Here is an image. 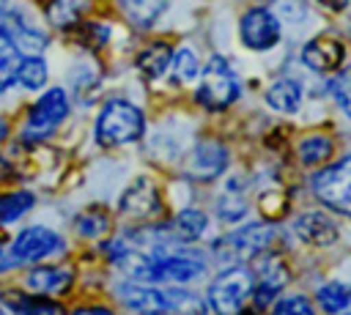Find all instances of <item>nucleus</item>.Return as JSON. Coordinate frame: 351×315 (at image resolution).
<instances>
[{
	"label": "nucleus",
	"mask_w": 351,
	"mask_h": 315,
	"mask_svg": "<svg viewBox=\"0 0 351 315\" xmlns=\"http://www.w3.org/2000/svg\"><path fill=\"white\" fill-rule=\"evenodd\" d=\"M115 293L129 310L140 315H206L208 310L197 293L176 285H148L126 279L115 288Z\"/></svg>",
	"instance_id": "nucleus-1"
},
{
	"label": "nucleus",
	"mask_w": 351,
	"mask_h": 315,
	"mask_svg": "<svg viewBox=\"0 0 351 315\" xmlns=\"http://www.w3.org/2000/svg\"><path fill=\"white\" fill-rule=\"evenodd\" d=\"M145 131V118L140 107L123 99H112L104 104V110L96 118V140L104 148H118L140 140Z\"/></svg>",
	"instance_id": "nucleus-2"
},
{
	"label": "nucleus",
	"mask_w": 351,
	"mask_h": 315,
	"mask_svg": "<svg viewBox=\"0 0 351 315\" xmlns=\"http://www.w3.org/2000/svg\"><path fill=\"white\" fill-rule=\"evenodd\" d=\"M239 96H241V82H239L233 66L222 55L208 58V63L200 71L197 90H195L197 104H203L211 112H219V110L230 107Z\"/></svg>",
	"instance_id": "nucleus-3"
},
{
	"label": "nucleus",
	"mask_w": 351,
	"mask_h": 315,
	"mask_svg": "<svg viewBox=\"0 0 351 315\" xmlns=\"http://www.w3.org/2000/svg\"><path fill=\"white\" fill-rule=\"evenodd\" d=\"M255 288V274L247 266H228L208 288V304L217 315H239Z\"/></svg>",
	"instance_id": "nucleus-4"
},
{
	"label": "nucleus",
	"mask_w": 351,
	"mask_h": 315,
	"mask_svg": "<svg viewBox=\"0 0 351 315\" xmlns=\"http://www.w3.org/2000/svg\"><path fill=\"white\" fill-rule=\"evenodd\" d=\"M313 194L326 208L351 216V153L313 175Z\"/></svg>",
	"instance_id": "nucleus-5"
},
{
	"label": "nucleus",
	"mask_w": 351,
	"mask_h": 315,
	"mask_svg": "<svg viewBox=\"0 0 351 315\" xmlns=\"http://www.w3.org/2000/svg\"><path fill=\"white\" fill-rule=\"evenodd\" d=\"M66 247V241L49 230V227H41V225H33V227H25L8 247V260L0 263V268H14V266H22V263H33V260H41V257H49L55 252H60Z\"/></svg>",
	"instance_id": "nucleus-6"
},
{
	"label": "nucleus",
	"mask_w": 351,
	"mask_h": 315,
	"mask_svg": "<svg viewBox=\"0 0 351 315\" xmlns=\"http://www.w3.org/2000/svg\"><path fill=\"white\" fill-rule=\"evenodd\" d=\"M274 238V227L266 225V222H252V225H244L241 230H233L228 233L225 238L214 241V255L225 263L230 260H247V257H255L261 255Z\"/></svg>",
	"instance_id": "nucleus-7"
},
{
	"label": "nucleus",
	"mask_w": 351,
	"mask_h": 315,
	"mask_svg": "<svg viewBox=\"0 0 351 315\" xmlns=\"http://www.w3.org/2000/svg\"><path fill=\"white\" fill-rule=\"evenodd\" d=\"M0 36L27 55H38L47 47V33L11 0H0Z\"/></svg>",
	"instance_id": "nucleus-8"
},
{
	"label": "nucleus",
	"mask_w": 351,
	"mask_h": 315,
	"mask_svg": "<svg viewBox=\"0 0 351 315\" xmlns=\"http://www.w3.org/2000/svg\"><path fill=\"white\" fill-rule=\"evenodd\" d=\"M280 19L266 8V5H255L250 11H244L241 22H239V36H241V44L247 49H255V52H266L271 47H277L280 41Z\"/></svg>",
	"instance_id": "nucleus-9"
},
{
	"label": "nucleus",
	"mask_w": 351,
	"mask_h": 315,
	"mask_svg": "<svg viewBox=\"0 0 351 315\" xmlns=\"http://www.w3.org/2000/svg\"><path fill=\"white\" fill-rule=\"evenodd\" d=\"M69 115V96L63 88H49L30 110L27 115V126L25 134L27 137H47L55 126L63 123V118Z\"/></svg>",
	"instance_id": "nucleus-10"
},
{
	"label": "nucleus",
	"mask_w": 351,
	"mask_h": 315,
	"mask_svg": "<svg viewBox=\"0 0 351 315\" xmlns=\"http://www.w3.org/2000/svg\"><path fill=\"white\" fill-rule=\"evenodd\" d=\"M225 167H228V148L217 140H203L192 148L184 170L195 181H214L217 175L225 173Z\"/></svg>",
	"instance_id": "nucleus-11"
},
{
	"label": "nucleus",
	"mask_w": 351,
	"mask_h": 315,
	"mask_svg": "<svg viewBox=\"0 0 351 315\" xmlns=\"http://www.w3.org/2000/svg\"><path fill=\"white\" fill-rule=\"evenodd\" d=\"M159 189H156V184L151 181V178H145V175H140V178H134L129 186H126V192L121 194V203H118V211L123 214V216H132V219H148V216H154V214H159Z\"/></svg>",
	"instance_id": "nucleus-12"
},
{
	"label": "nucleus",
	"mask_w": 351,
	"mask_h": 315,
	"mask_svg": "<svg viewBox=\"0 0 351 315\" xmlns=\"http://www.w3.org/2000/svg\"><path fill=\"white\" fill-rule=\"evenodd\" d=\"M343 55H346L343 44H340L337 38H329V36L307 41L304 49H302V60H304V66L313 68V71H318V74H329V71L340 68Z\"/></svg>",
	"instance_id": "nucleus-13"
},
{
	"label": "nucleus",
	"mask_w": 351,
	"mask_h": 315,
	"mask_svg": "<svg viewBox=\"0 0 351 315\" xmlns=\"http://www.w3.org/2000/svg\"><path fill=\"white\" fill-rule=\"evenodd\" d=\"M293 233H296L304 244H313V247H329V244L337 241V225H335L326 214H318V211L302 214V216L293 222Z\"/></svg>",
	"instance_id": "nucleus-14"
},
{
	"label": "nucleus",
	"mask_w": 351,
	"mask_h": 315,
	"mask_svg": "<svg viewBox=\"0 0 351 315\" xmlns=\"http://www.w3.org/2000/svg\"><path fill=\"white\" fill-rule=\"evenodd\" d=\"M288 282V268L282 266L280 257H266L258 266V279H255V307H266Z\"/></svg>",
	"instance_id": "nucleus-15"
},
{
	"label": "nucleus",
	"mask_w": 351,
	"mask_h": 315,
	"mask_svg": "<svg viewBox=\"0 0 351 315\" xmlns=\"http://www.w3.org/2000/svg\"><path fill=\"white\" fill-rule=\"evenodd\" d=\"M0 299L16 315H66V310L58 301L47 299L44 293L30 296V293H22V290H5Z\"/></svg>",
	"instance_id": "nucleus-16"
},
{
	"label": "nucleus",
	"mask_w": 351,
	"mask_h": 315,
	"mask_svg": "<svg viewBox=\"0 0 351 315\" xmlns=\"http://www.w3.org/2000/svg\"><path fill=\"white\" fill-rule=\"evenodd\" d=\"M71 279H74V274L66 266H38V268H33L27 274V288L36 290V293L52 296V293L69 290Z\"/></svg>",
	"instance_id": "nucleus-17"
},
{
	"label": "nucleus",
	"mask_w": 351,
	"mask_h": 315,
	"mask_svg": "<svg viewBox=\"0 0 351 315\" xmlns=\"http://www.w3.org/2000/svg\"><path fill=\"white\" fill-rule=\"evenodd\" d=\"M266 104L277 112H285V115L296 112L299 104H302V85L291 77H282V79L271 82L269 90H266Z\"/></svg>",
	"instance_id": "nucleus-18"
},
{
	"label": "nucleus",
	"mask_w": 351,
	"mask_h": 315,
	"mask_svg": "<svg viewBox=\"0 0 351 315\" xmlns=\"http://www.w3.org/2000/svg\"><path fill=\"white\" fill-rule=\"evenodd\" d=\"M247 208H250V203H247V197L241 192V181L239 178L228 181L225 192L217 197V214H219V219L222 222H239L247 214Z\"/></svg>",
	"instance_id": "nucleus-19"
},
{
	"label": "nucleus",
	"mask_w": 351,
	"mask_h": 315,
	"mask_svg": "<svg viewBox=\"0 0 351 315\" xmlns=\"http://www.w3.org/2000/svg\"><path fill=\"white\" fill-rule=\"evenodd\" d=\"M170 60H173V49H170L165 41H156V44H148V47L137 55V68H140L148 79H156V77H162V74L170 68Z\"/></svg>",
	"instance_id": "nucleus-20"
},
{
	"label": "nucleus",
	"mask_w": 351,
	"mask_h": 315,
	"mask_svg": "<svg viewBox=\"0 0 351 315\" xmlns=\"http://www.w3.org/2000/svg\"><path fill=\"white\" fill-rule=\"evenodd\" d=\"M318 304L329 315H351V285L326 282L318 288Z\"/></svg>",
	"instance_id": "nucleus-21"
},
{
	"label": "nucleus",
	"mask_w": 351,
	"mask_h": 315,
	"mask_svg": "<svg viewBox=\"0 0 351 315\" xmlns=\"http://www.w3.org/2000/svg\"><path fill=\"white\" fill-rule=\"evenodd\" d=\"M121 8L134 27H151L167 8V0H121Z\"/></svg>",
	"instance_id": "nucleus-22"
},
{
	"label": "nucleus",
	"mask_w": 351,
	"mask_h": 315,
	"mask_svg": "<svg viewBox=\"0 0 351 315\" xmlns=\"http://www.w3.org/2000/svg\"><path fill=\"white\" fill-rule=\"evenodd\" d=\"M110 225H112L110 214H104L101 208H88V211L77 214V219H74V230L82 238H101L110 233Z\"/></svg>",
	"instance_id": "nucleus-23"
},
{
	"label": "nucleus",
	"mask_w": 351,
	"mask_h": 315,
	"mask_svg": "<svg viewBox=\"0 0 351 315\" xmlns=\"http://www.w3.org/2000/svg\"><path fill=\"white\" fill-rule=\"evenodd\" d=\"M33 205H36L33 192H8V194H0V225H11V222L22 219Z\"/></svg>",
	"instance_id": "nucleus-24"
},
{
	"label": "nucleus",
	"mask_w": 351,
	"mask_h": 315,
	"mask_svg": "<svg viewBox=\"0 0 351 315\" xmlns=\"http://www.w3.org/2000/svg\"><path fill=\"white\" fill-rule=\"evenodd\" d=\"M88 11V0H52L47 8V16L58 27H71L80 22V16Z\"/></svg>",
	"instance_id": "nucleus-25"
},
{
	"label": "nucleus",
	"mask_w": 351,
	"mask_h": 315,
	"mask_svg": "<svg viewBox=\"0 0 351 315\" xmlns=\"http://www.w3.org/2000/svg\"><path fill=\"white\" fill-rule=\"evenodd\" d=\"M16 82H19L25 90H38V88H44V82H47V63H44V58H38V55L22 58L19 71H16Z\"/></svg>",
	"instance_id": "nucleus-26"
},
{
	"label": "nucleus",
	"mask_w": 351,
	"mask_h": 315,
	"mask_svg": "<svg viewBox=\"0 0 351 315\" xmlns=\"http://www.w3.org/2000/svg\"><path fill=\"white\" fill-rule=\"evenodd\" d=\"M296 151H299L302 164H321V162H326L332 156L335 145H332V140L326 134H310V137H304L299 142Z\"/></svg>",
	"instance_id": "nucleus-27"
},
{
	"label": "nucleus",
	"mask_w": 351,
	"mask_h": 315,
	"mask_svg": "<svg viewBox=\"0 0 351 315\" xmlns=\"http://www.w3.org/2000/svg\"><path fill=\"white\" fill-rule=\"evenodd\" d=\"M22 63V52L16 49V44H11L5 36H0V93L16 79Z\"/></svg>",
	"instance_id": "nucleus-28"
},
{
	"label": "nucleus",
	"mask_w": 351,
	"mask_h": 315,
	"mask_svg": "<svg viewBox=\"0 0 351 315\" xmlns=\"http://www.w3.org/2000/svg\"><path fill=\"white\" fill-rule=\"evenodd\" d=\"M197 71H200V66H197V55L192 52V49H178V52H173V60H170V74H173V82H181V85H186V82H192L195 77H197Z\"/></svg>",
	"instance_id": "nucleus-29"
},
{
	"label": "nucleus",
	"mask_w": 351,
	"mask_h": 315,
	"mask_svg": "<svg viewBox=\"0 0 351 315\" xmlns=\"http://www.w3.org/2000/svg\"><path fill=\"white\" fill-rule=\"evenodd\" d=\"M173 225L178 227V233H181L186 241H195V238H200V236L206 233L208 219H206V214H203L200 208H184V211L176 216Z\"/></svg>",
	"instance_id": "nucleus-30"
},
{
	"label": "nucleus",
	"mask_w": 351,
	"mask_h": 315,
	"mask_svg": "<svg viewBox=\"0 0 351 315\" xmlns=\"http://www.w3.org/2000/svg\"><path fill=\"white\" fill-rule=\"evenodd\" d=\"M266 8L280 22H293V25L307 16V3L304 0H266Z\"/></svg>",
	"instance_id": "nucleus-31"
},
{
	"label": "nucleus",
	"mask_w": 351,
	"mask_h": 315,
	"mask_svg": "<svg viewBox=\"0 0 351 315\" xmlns=\"http://www.w3.org/2000/svg\"><path fill=\"white\" fill-rule=\"evenodd\" d=\"M329 88H332V96L340 104V110L351 118V68H346L340 77H335Z\"/></svg>",
	"instance_id": "nucleus-32"
},
{
	"label": "nucleus",
	"mask_w": 351,
	"mask_h": 315,
	"mask_svg": "<svg viewBox=\"0 0 351 315\" xmlns=\"http://www.w3.org/2000/svg\"><path fill=\"white\" fill-rule=\"evenodd\" d=\"M271 315H315V312L304 296H288V299H280L274 304Z\"/></svg>",
	"instance_id": "nucleus-33"
},
{
	"label": "nucleus",
	"mask_w": 351,
	"mask_h": 315,
	"mask_svg": "<svg viewBox=\"0 0 351 315\" xmlns=\"http://www.w3.org/2000/svg\"><path fill=\"white\" fill-rule=\"evenodd\" d=\"M71 315H112V312L104 310V307H80V310H74Z\"/></svg>",
	"instance_id": "nucleus-34"
},
{
	"label": "nucleus",
	"mask_w": 351,
	"mask_h": 315,
	"mask_svg": "<svg viewBox=\"0 0 351 315\" xmlns=\"http://www.w3.org/2000/svg\"><path fill=\"white\" fill-rule=\"evenodd\" d=\"M326 8H332V11H343L346 5H348V0H321Z\"/></svg>",
	"instance_id": "nucleus-35"
},
{
	"label": "nucleus",
	"mask_w": 351,
	"mask_h": 315,
	"mask_svg": "<svg viewBox=\"0 0 351 315\" xmlns=\"http://www.w3.org/2000/svg\"><path fill=\"white\" fill-rule=\"evenodd\" d=\"M5 134H8V123H5L3 118H0V142L5 140Z\"/></svg>",
	"instance_id": "nucleus-36"
},
{
	"label": "nucleus",
	"mask_w": 351,
	"mask_h": 315,
	"mask_svg": "<svg viewBox=\"0 0 351 315\" xmlns=\"http://www.w3.org/2000/svg\"><path fill=\"white\" fill-rule=\"evenodd\" d=\"M3 249H5V244H3V238H0V257H3Z\"/></svg>",
	"instance_id": "nucleus-37"
},
{
	"label": "nucleus",
	"mask_w": 351,
	"mask_h": 315,
	"mask_svg": "<svg viewBox=\"0 0 351 315\" xmlns=\"http://www.w3.org/2000/svg\"><path fill=\"white\" fill-rule=\"evenodd\" d=\"M0 315H5V310H3V307H0Z\"/></svg>",
	"instance_id": "nucleus-38"
}]
</instances>
